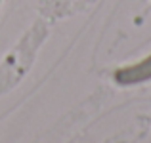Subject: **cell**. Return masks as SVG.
I'll return each mask as SVG.
<instances>
[{"instance_id": "obj_1", "label": "cell", "mask_w": 151, "mask_h": 143, "mask_svg": "<svg viewBox=\"0 0 151 143\" xmlns=\"http://www.w3.org/2000/svg\"><path fill=\"white\" fill-rule=\"evenodd\" d=\"M115 78H117L119 84H138V82L149 80L151 78V55H147L144 61L136 63V65L119 69Z\"/></svg>"}]
</instances>
